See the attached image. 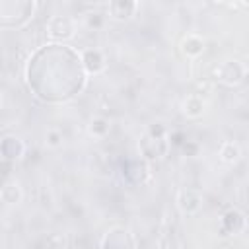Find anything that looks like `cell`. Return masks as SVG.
<instances>
[{"mask_svg":"<svg viewBox=\"0 0 249 249\" xmlns=\"http://www.w3.org/2000/svg\"><path fill=\"white\" fill-rule=\"evenodd\" d=\"M140 4L138 2H128V0H115L107 4V14L115 21H128L136 16Z\"/></svg>","mask_w":249,"mask_h":249,"instance_id":"8992f818","label":"cell"},{"mask_svg":"<svg viewBox=\"0 0 249 249\" xmlns=\"http://www.w3.org/2000/svg\"><path fill=\"white\" fill-rule=\"evenodd\" d=\"M88 130L93 138H105L111 130V123L105 119V117H93L88 124Z\"/></svg>","mask_w":249,"mask_h":249,"instance_id":"7c38bea8","label":"cell"},{"mask_svg":"<svg viewBox=\"0 0 249 249\" xmlns=\"http://www.w3.org/2000/svg\"><path fill=\"white\" fill-rule=\"evenodd\" d=\"M45 29L51 41H70L76 35V21L70 16H53Z\"/></svg>","mask_w":249,"mask_h":249,"instance_id":"6da1fadb","label":"cell"},{"mask_svg":"<svg viewBox=\"0 0 249 249\" xmlns=\"http://www.w3.org/2000/svg\"><path fill=\"white\" fill-rule=\"evenodd\" d=\"M78 58H80V66L89 76L101 74L107 66V58L101 49H82V51H78Z\"/></svg>","mask_w":249,"mask_h":249,"instance_id":"277c9868","label":"cell"},{"mask_svg":"<svg viewBox=\"0 0 249 249\" xmlns=\"http://www.w3.org/2000/svg\"><path fill=\"white\" fill-rule=\"evenodd\" d=\"M175 204L183 214H195L202 206V193L195 187H183L177 191Z\"/></svg>","mask_w":249,"mask_h":249,"instance_id":"5b68a950","label":"cell"},{"mask_svg":"<svg viewBox=\"0 0 249 249\" xmlns=\"http://www.w3.org/2000/svg\"><path fill=\"white\" fill-rule=\"evenodd\" d=\"M247 74V68L239 60H226L214 68V80H218L224 86H237L243 82Z\"/></svg>","mask_w":249,"mask_h":249,"instance_id":"7a4b0ae2","label":"cell"},{"mask_svg":"<svg viewBox=\"0 0 249 249\" xmlns=\"http://www.w3.org/2000/svg\"><path fill=\"white\" fill-rule=\"evenodd\" d=\"M16 146H23V142L18 136H4L0 140V156L8 161H18L21 160L25 150H16Z\"/></svg>","mask_w":249,"mask_h":249,"instance_id":"30bf717a","label":"cell"},{"mask_svg":"<svg viewBox=\"0 0 249 249\" xmlns=\"http://www.w3.org/2000/svg\"><path fill=\"white\" fill-rule=\"evenodd\" d=\"M103 21H105V14H101V12H89V14H86V25L88 27H101Z\"/></svg>","mask_w":249,"mask_h":249,"instance_id":"5bb4252c","label":"cell"},{"mask_svg":"<svg viewBox=\"0 0 249 249\" xmlns=\"http://www.w3.org/2000/svg\"><path fill=\"white\" fill-rule=\"evenodd\" d=\"M183 152H185L187 156L195 158V156L198 154V144H196V142H193V140H187V142L183 144Z\"/></svg>","mask_w":249,"mask_h":249,"instance_id":"9a60e30c","label":"cell"},{"mask_svg":"<svg viewBox=\"0 0 249 249\" xmlns=\"http://www.w3.org/2000/svg\"><path fill=\"white\" fill-rule=\"evenodd\" d=\"M0 198H2V202H6V204H19L21 200H23V189H21V185H19V181H16V179H8L2 187H0Z\"/></svg>","mask_w":249,"mask_h":249,"instance_id":"9c48e42d","label":"cell"},{"mask_svg":"<svg viewBox=\"0 0 249 249\" xmlns=\"http://www.w3.org/2000/svg\"><path fill=\"white\" fill-rule=\"evenodd\" d=\"M243 152H241V146L235 142V140H226L222 142L220 150H218V158L220 161L228 163V165H235L239 160H241Z\"/></svg>","mask_w":249,"mask_h":249,"instance_id":"8fae6325","label":"cell"},{"mask_svg":"<svg viewBox=\"0 0 249 249\" xmlns=\"http://www.w3.org/2000/svg\"><path fill=\"white\" fill-rule=\"evenodd\" d=\"M204 39L196 33H187L183 39H181V53L187 56V58H198L202 53H204Z\"/></svg>","mask_w":249,"mask_h":249,"instance_id":"ba28073f","label":"cell"},{"mask_svg":"<svg viewBox=\"0 0 249 249\" xmlns=\"http://www.w3.org/2000/svg\"><path fill=\"white\" fill-rule=\"evenodd\" d=\"M0 105H2V97H0Z\"/></svg>","mask_w":249,"mask_h":249,"instance_id":"2e32d148","label":"cell"},{"mask_svg":"<svg viewBox=\"0 0 249 249\" xmlns=\"http://www.w3.org/2000/svg\"><path fill=\"white\" fill-rule=\"evenodd\" d=\"M62 140L64 138H62V132L58 128H49L45 132V146L51 150H58L62 146Z\"/></svg>","mask_w":249,"mask_h":249,"instance_id":"4fadbf2b","label":"cell"},{"mask_svg":"<svg viewBox=\"0 0 249 249\" xmlns=\"http://www.w3.org/2000/svg\"><path fill=\"white\" fill-rule=\"evenodd\" d=\"M167 138L169 136H165V138H154L150 134H144L142 140H140V144H138L142 158L148 160V161H158L163 156H167V150H169V140Z\"/></svg>","mask_w":249,"mask_h":249,"instance_id":"3957f363","label":"cell"},{"mask_svg":"<svg viewBox=\"0 0 249 249\" xmlns=\"http://www.w3.org/2000/svg\"><path fill=\"white\" fill-rule=\"evenodd\" d=\"M181 113L187 119H200L206 113V101H204V97H200L196 93H189L183 99V103H181Z\"/></svg>","mask_w":249,"mask_h":249,"instance_id":"52a82bcc","label":"cell"}]
</instances>
